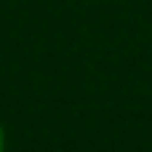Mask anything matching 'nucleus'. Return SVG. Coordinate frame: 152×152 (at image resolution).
I'll return each mask as SVG.
<instances>
[{
	"label": "nucleus",
	"instance_id": "nucleus-1",
	"mask_svg": "<svg viewBox=\"0 0 152 152\" xmlns=\"http://www.w3.org/2000/svg\"><path fill=\"white\" fill-rule=\"evenodd\" d=\"M3 147H5V131H3V126H0V152H3Z\"/></svg>",
	"mask_w": 152,
	"mask_h": 152
}]
</instances>
